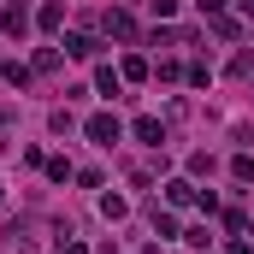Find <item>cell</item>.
I'll return each mask as SVG.
<instances>
[{"mask_svg":"<svg viewBox=\"0 0 254 254\" xmlns=\"http://www.w3.org/2000/svg\"><path fill=\"white\" fill-rule=\"evenodd\" d=\"M89 136H95L101 148H113V142H119V119H113V113H95V119H89Z\"/></svg>","mask_w":254,"mask_h":254,"instance_id":"1","label":"cell"},{"mask_svg":"<svg viewBox=\"0 0 254 254\" xmlns=\"http://www.w3.org/2000/svg\"><path fill=\"white\" fill-rule=\"evenodd\" d=\"M95 48H101L95 36H65V54H71V60H95Z\"/></svg>","mask_w":254,"mask_h":254,"instance_id":"2","label":"cell"},{"mask_svg":"<svg viewBox=\"0 0 254 254\" xmlns=\"http://www.w3.org/2000/svg\"><path fill=\"white\" fill-rule=\"evenodd\" d=\"M136 136H142L148 148H160V142H166V130H160V119H136Z\"/></svg>","mask_w":254,"mask_h":254,"instance_id":"3","label":"cell"},{"mask_svg":"<svg viewBox=\"0 0 254 254\" xmlns=\"http://www.w3.org/2000/svg\"><path fill=\"white\" fill-rule=\"evenodd\" d=\"M107 30H113V36H125V42L136 36V24H130V12H107Z\"/></svg>","mask_w":254,"mask_h":254,"instance_id":"4","label":"cell"},{"mask_svg":"<svg viewBox=\"0 0 254 254\" xmlns=\"http://www.w3.org/2000/svg\"><path fill=\"white\" fill-rule=\"evenodd\" d=\"M166 201H178V207H184V201H195V190L184 184V178H172V184H166Z\"/></svg>","mask_w":254,"mask_h":254,"instance_id":"5","label":"cell"},{"mask_svg":"<svg viewBox=\"0 0 254 254\" xmlns=\"http://www.w3.org/2000/svg\"><path fill=\"white\" fill-rule=\"evenodd\" d=\"M6 30H12V36H24V30H30V18H24V6H12V12H6Z\"/></svg>","mask_w":254,"mask_h":254,"instance_id":"6","label":"cell"},{"mask_svg":"<svg viewBox=\"0 0 254 254\" xmlns=\"http://www.w3.org/2000/svg\"><path fill=\"white\" fill-rule=\"evenodd\" d=\"M65 254H89V249H77V243H65Z\"/></svg>","mask_w":254,"mask_h":254,"instance_id":"7","label":"cell"},{"mask_svg":"<svg viewBox=\"0 0 254 254\" xmlns=\"http://www.w3.org/2000/svg\"><path fill=\"white\" fill-rule=\"evenodd\" d=\"M243 6H249V12H254V0H243Z\"/></svg>","mask_w":254,"mask_h":254,"instance_id":"8","label":"cell"}]
</instances>
